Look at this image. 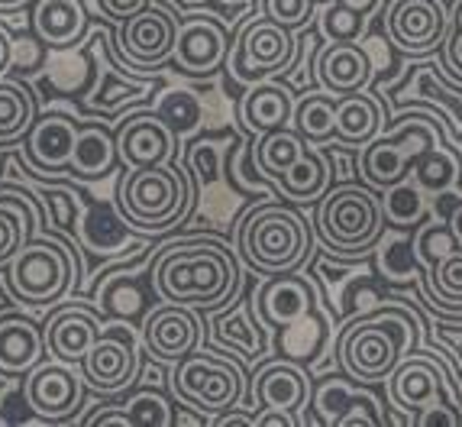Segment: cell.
<instances>
[{"instance_id": "cell-45", "label": "cell", "mask_w": 462, "mask_h": 427, "mask_svg": "<svg viewBox=\"0 0 462 427\" xmlns=\"http://www.w3.org/2000/svg\"><path fill=\"white\" fill-rule=\"evenodd\" d=\"M49 201H52V218L55 227H62V230H75V218H78V204H75V194L71 191H55L49 194Z\"/></svg>"}, {"instance_id": "cell-38", "label": "cell", "mask_w": 462, "mask_h": 427, "mask_svg": "<svg viewBox=\"0 0 462 427\" xmlns=\"http://www.w3.org/2000/svg\"><path fill=\"white\" fill-rule=\"evenodd\" d=\"M456 175H459V159L443 146L433 149V153H427L424 159L414 165L417 185L430 188V191H447V188L456 181Z\"/></svg>"}, {"instance_id": "cell-3", "label": "cell", "mask_w": 462, "mask_h": 427, "mask_svg": "<svg viewBox=\"0 0 462 427\" xmlns=\"http://www.w3.org/2000/svg\"><path fill=\"white\" fill-rule=\"evenodd\" d=\"M310 246L314 230L288 198L255 204L236 230V253L259 275L294 272L308 263Z\"/></svg>"}, {"instance_id": "cell-27", "label": "cell", "mask_w": 462, "mask_h": 427, "mask_svg": "<svg viewBox=\"0 0 462 427\" xmlns=\"http://www.w3.org/2000/svg\"><path fill=\"white\" fill-rule=\"evenodd\" d=\"M388 116L385 107L375 94L356 91L346 97H337V143L339 146L363 149L365 143H372L378 133L385 130Z\"/></svg>"}, {"instance_id": "cell-22", "label": "cell", "mask_w": 462, "mask_h": 427, "mask_svg": "<svg viewBox=\"0 0 462 427\" xmlns=\"http://www.w3.org/2000/svg\"><path fill=\"white\" fill-rule=\"evenodd\" d=\"M78 140V120L69 114H46L32 120L23 140L26 165L46 175H69L71 153Z\"/></svg>"}, {"instance_id": "cell-49", "label": "cell", "mask_w": 462, "mask_h": 427, "mask_svg": "<svg viewBox=\"0 0 462 427\" xmlns=\"http://www.w3.org/2000/svg\"><path fill=\"white\" fill-rule=\"evenodd\" d=\"M10 62H14V42H10L7 30L0 26V78H4V71L10 69Z\"/></svg>"}, {"instance_id": "cell-4", "label": "cell", "mask_w": 462, "mask_h": 427, "mask_svg": "<svg viewBox=\"0 0 462 427\" xmlns=\"http://www.w3.org/2000/svg\"><path fill=\"white\" fill-rule=\"evenodd\" d=\"M191 208V179L175 162L126 169L116 185V214L139 233H165L171 227H181Z\"/></svg>"}, {"instance_id": "cell-29", "label": "cell", "mask_w": 462, "mask_h": 427, "mask_svg": "<svg viewBox=\"0 0 462 427\" xmlns=\"http://www.w3.org/2000/svg\"><path fill=\"white\" fill-rule=\"evenodd\" d=\"M39 39L49 49H71L88 30V14L81 0H39L32 14Z\"/></svg>"}, {"instance_id": "cell-41", "label": "cell", "mask_w": 462, "mask_h": 427, "mask_svg": "<svg viewBox=\"0 0 462 427\" xmlns=\"http://www.w3.org/2000/svg\"><path fill=\"white\" fill-rule=\"evenodd\" d=\"M107 88H97L91 97V104L97 110H107V114H114V110H120V104H130L136 101V97H143V94L149 91V85H139V81H116V75H107Z\"/></svg>"}, {"instance_id": "cell-20", "label": "cell", "mask_w": 462, "mask_h": 427, "mask_svg": "<svg viewBox=\"0 0 462 427\" xmlns=\"http://www.w3.org/2000/svg\"><path fill=\"white\" fill-rule=\"evenodd\" d=\"M310 392L314 385L308 369L285 357L263 363L249 379V402L255 412H288L300 418L310 402Z\"/></svg>"}, {"instance_id": "cell-56", "label": "cell", "mask_w": 462, "mask_h": 427, "mask_svg": "<svg viewBox=\"0 0 462 427\" xmlns=\"http://www.w3.org/2000/svg\"><path fill=\"white\" fill-rule=\"evenodd\" d=\"M459 4H462V0H456V7H459Z\"/></svg>"}, {"instance_id": "cell-36", "label": "cell", "mask_w": 462, "mask_h": 427, "mask_svg": "<svg viewBox=\"0 0 462 427\" xmlns=\"http://www.w3.org/2000/svg\"><path fill=\"white\" fill-rule=\"evenodd\" d=\"M100 304H104L110 318L130 320L146 311V295L139 292L133 275H116V279H107V285L100 288Z\"/></svg>"}, {"instance_id": "cell-35", "label": "cell", "mask_w": 462, "mask_h": 427, "mask_svg": "<svg viewBox=\"0 0 462 427\" xmlns=\"http://www.w3.org/2000/svg\"><path fill=\"white\" fill-rule=\"evenodd\" d=\"M126 414L139 427H175V402L159 388H136L124 402Z\"/></svg>"}, {"instance_id": "cell-33", "label": "cell", "mask_w": 462, "mask_h": 427, "mask_svg": "<svg viewBox=\"0 0 462 427\" xmlns=\"http://www.w3.org/2000/svg\"><path fill=\"white\" fill-rule=\"evenodd\" d=\"M32 120H36V104H32L30 88L0 78V143L26 136Z\"/></svg>"}, {"instance_id": "cell-57", "label": "cell", "mask_w": 462, "mask_h": 427, "mask_svg": "<svg viewBox=\"0 0 462 427\" xmlns=\"http://www.w3.org/2000/svg\"><path fill=\"white\" fill-rule=\"evenodd\" d=\"M224 4H233V0H224Z\"/></svg>"}, {"instance_id": "cell-52", "label": "cell", "mask_w": 462, "mask_h": 427, "mask_svg": "<svg viewBox=\"0 0 462 427\" xmlns=\"http://www.w3.org/2000/svg\"><path fill=\"white\" fill-rule=\"evenodd\" d=\"M26 0H0V10H20Z\"/></svg>"}, {"instance_id": "cell-51", "label": "cell", "mask_w": 462, "mask_h": 427, "mask_svg": "<svg viewBox=\"0 0 462 427\" xmlns=\"http://www.w3.org/2000/svg\"><path fill=\"white\" fill-rule=\"evenodd\" d=\"M346 7H353V10H359V14H375L378 7H382V0H343Z\"/></svg>"}, {"instance_id": "cell-2", "label": "cell", "mask_w": 462, "mask_h": 427, "mask_svg": "<svg viewBox=\"0 0 462 427\" xmlns=\"http://www.w3.org/2000/svg\"><path fill=\"white\" fill-rule=\"evenodd\" d=\"M420 340V318L404 304L385 302L339 330L337 359L353 382L378 385Z\"/></svg>"}, {"instance_id": "cell-43", "label": "cell", "mask_w": 462, "mask_h": 427, "mask_svg": "<svg viewBox=\"0 0 462 427\" xmlns=\"http://www.w3.org/2000/svg\"><path fill=\"white\" fill-rule=\"evenodd\" d=\"M100 10V16L104 20H110V23H126V20H133L136 14H143L146 7H152V4H159V0H94Z\"/></svg>"}, {"instance_id": "cell-18", "label": "cell", "mask_w": 462, "mask_h": 427, "mask_svg": "<svg viewBox=\"0 0 462 427\" xmlns=\"http://www.w3.org/2000/svg\"><path fill=\"white\" fill-rule=\"evenodd\" d=\"M116 153L124 169L175 162L178 133L159 110H133L116 124Z\"/></svg>"}, {"instance_id": "cell-53", "label": "cell", "mask_w": 462, "mask_h": 427, "mask_svg": "<svg viewBox=\"0 0 462 427\" xmlns=\"http://www.w3.org/2000/svg\"><path fill=\"white\" fill-rule=\"evenodd\" d=\"M7 292H10V288H7ZM7 292H4V285H0V311H7V308H10V302H16L14 295L7 298Z\"/></svg>"}, {"instance_id": "cell-7", "label": "cell", "mask_w": 462, "mask_h": 427, "mask_svg": "<svg viewBox=\"0 0 462 427\" xmlns=\"http://www.w3.org/2000/svg\"><path fill=\"white\" fill-rule=\"evenodd\" d=\"M443 146L439 124L427 114H404L398 120H388L385 133L359 149V179L375 191L398 185L408 179L427 153Z\"/></svg>"}, {"instance_id": "cell-37", "label": "cell", "mask_w": 462, "mask_h": 427, "mask_svg": "<svg viewBox=\"0 0 462 427\" xmlns=\"http://www.w3.org/2000/svg\"><path fill=\"white\" fill-rule=\"evenodd\" d=\"M365 32V14L346 7L343 0H327L320 10V36L327 42H359Z\"/></svg>"}, {"instance_id": "cell-32", "label": "cell", "mask_w": 462, "mask_h": 427, "mask_svg": "<svg viewBox=\"0 0 462 427\" xmlns=\"http://www.w3.org/2000/svg\"><path fill=\"white\" fill-rule=\"evenodd\" d=\"M310 143L300 136L294 126H285V130H272V133H263L259 143L253 149V162H255V172L263 175V179H282L294 162H298L304 149Z\"/></svg>"}, {"instance_id": "cell-46", "label": "cell", "mask_w": 462, "mask_h": 427, "mask_svg": "<svg viewBox=\"0 0 462 427\" xmlns=\"http://www.w3.org/2000/svg\"><path fill=\"white\" fill-rule=\"evenodd\" d=\"M210 424L214 427H259V412H255V408H239V404H233L226 412L214 414Z\"/></svg>"}, {"instance_id": "cell-30", "label": "cell", "mask_w": 462, "mask_h": 427, "mask_svg": "<svg viewBox=\"0 0 462 427\" xmlns=\"http://www.w3.org/2000/svg\"><path fill=\"white\" fill-rule=\"evenodd\" d=\"M217 340L224 347L236 349L239 357L246 359H259L265 349V337H263V320L255 314L253 302H239L233 304L226 314L217 318Z\"/></svg>"}, {"instance_id": "cell-44", "label": "cell", "mask_w": 462, "mask_h": 427, "mask_svg": "<svg viewBox=\"0 0 462 427\" xmlns=\"http://www.w3.org/2000/svg\"><path fill=\"white\" fill-rule=\"evenodd\" d=\"M78 424H85V427H97V424H133L130 414H126L124 402H116V404H100V408H94L91 414H85V418L78 421Z\"/></svg>"}, {"instance_id": "cell-13", "label": "cell", "mask_w": 462, "mask_h": 427, "mask_svg": "<svg viewBox=\"0 0 462 427\" xmlns=\"http://www.w3.org/2000/svg\"><path fill=\"white\" fill-rule=\"evenodd\" d=\"M453 376L443 366L439 357H430V353H414L411 349L408 357L401 359L398 369L385 379L388 385V398L398 408L404 418H414L420 408L433 402H459L462 404V392H453Z\"/></svg>"}, {"instance_id": "cell-47", "label": "cell", "mask_w": 462, "mask_h": 427, "mask_svg": "<svg viewBox=\"0 0 462 427\" xmlns=\"http://www.w3.org/2000/svg\"><path fill=\"white\" fill-rule=\"evenodd\" d=\"M443 65L462 85V30H456V26L449 30L447 42H443Z\"/></svg>"}, {"instance_id": "cell-25", "label": "cell", "mask_w": 462, "mask_h": 427, "mask_svg": "<svg viewBox=\"0 0 462 427\" xmlns=\"http://www.w3.org/2000/svg\"><path fill=\"white\" fill-rule=\"evenodd\" d=\"M46 337L42 324L26 314H4L0 318V373L26 376L46 359Z\"/></svg>"}, {"instance_id": "cell-26", "label": "cell", "mask_w": 462, "mask_h": 427, "mask_svg": "<svg viewBox=\"0 0 462 427\" xmlns=\"http://www.w3.org/2000/svg\"><path fill=\"white\" fill-rule=\"evenodd\" d=\"M116 165H120L116 133L107 124H78V140L69 162V175H75L81 181H97L107 179Z\"/></svg>"}, {"instance_id": "cell-8", "label": "cell", "mask_w": 462, "mask_h": 427, "mask_svg": "<svg viewBox=\"0 0 462 427\" xmlns=\"http://www.w3.org/2000/svg\"><path fill=\"white\" fill-rule=\"evenodd\" d=\"M169 382L178 402L194 404L208 418L239 404L243 395H246V376H243V369L230 357L204 353V349H194L191 357L178 359Z\"/></svg>"}, {"instance_id": "cell-1", "label": "cell", "mask_w": 462, "mask_h": 427, "mask_svg": "<svg viewBox=\"0 0 462 427\" xmlns=\"http://www.w3.org/2000/svg\"><path fill=\"white\" fill-rule=\"evenodd\" d=\"M149 279H152V292L159 302L210 311L230 304L243 282V269H239L236 253L226 243L185 240L171 243L155 256Z\"/></svg>"}, {"instance_id": "cell-11", "label": "cell", "mask_w": 462, "mask_h": 427, "mask_svg": "<svg viewBox=\"0 0 462 427\" xmlns=\"http://www.w3.org/2000/svg\"><path fill=\"white\" fill-rule=\"evenodd\" d=\"M88 395L81 369L62 359H42V363L23 376V402L39 421L62 424L81 412Z\"/></svg>"}, {"instance_id": "cell-23", "label": "cell", "mask_w": 462, "mask_h": 427, "mask_svg": "<svg viewBox=\"0 0 462 427\" xmlns=\"http://www.w3.org/2000/svg\"><path fill=\"white\" fill-rule=\"evenodd\" d=\"M324 91L346 97V94L365 91L372 81V59L359 42H327L317 52L314 65Z\"/></svg>"}, {"instance_id": "cell-10", "label": "cell", "mask_w": 462, "mask_h": 427, "mask_svg": "<svg viewBox=\"0 0 462 427\" xmlns=\"http://www.w3.org/2000/svg\"><path fill=\"white\" fill-rule=\"evenodd\" d=\"M85 376L88 392L104 398H114L139 379V343L130 324H110L100 330V337L91 343L85 359L78 363Z\"/></svg>"}, {"instance_id": "cell-50", "label": "cell", "mask_w": 462, "mask_h": 427, "mask_svg": "<svg viewBox=\"0 0 462 427\" xmlns=\"http://www.w3.org/2000/svg\"><path fill=\"white\" fill-rule=\"evenodd\" d=\"M447 224H449V230H453L456 243H459V246H462V201L456 204L453 210H449V220H447Z\"/></svg>"}, {"instance_id": "cell-48", "label": "cell", "mask_w": 462, "mask_h": 427, "mask_svg": "<svg viewBox=\"0 0 462 427\" xmlns=\"http://www.w3.org/2000/svg\"><path fill=\"white\" fill-rule=\"evenodd\" d=\"M298 427L300 418L298 414H288V412H259V427Z\"/></svg>"}, {"instance_id": "cell-19", "label": "cell", "mask_w": 462, "mask_h": 427, "mask_svg": "<svg viewBox=\"0 0 462 427\" xmlns=\"http://www.w3.org/2000/svg\"><path fill=\"white\" fill-rule=\"evenodd\" d=\"M310 412H314L317 424L327 427H385L388 418L382 412L378 398L359 382L339 379V376H327L314 385L310 392Z\"/></svg>"}, {"instance_id": "cell-21", "label": "cell", "mask_w": 462, "mask_h": 427, "mask_svg": "<svg viewBox=\"0 0 462 427\" xmlns=\"http://www.w3.org/2000/svg\"><path fill=\"white\" fill-rule=\"evenodd\" d=\"M104 330V320L94 308L88 304H62L49 314L42 324V337H46V353L52 359L78 366L91 349V343Z\"/></svg>"}, {"instance_id": "cell-31", "label": "cell", "mask_w": 462, "mask_h": 427, "mask_svg": "<svg viewBox=\"0 0 462 427\" xmlns=\"http://www.w3.org/2000/svg\"><path fill=\"white\" fill-rule=\"evenodd\" d=\"M294 130L310 143V146H327L337 140V94L330 91H308L294 104Z\"/></svg>"}, {"instance_id": "cell-17", "label": "cell", "mask_w": 462, "mask_h": 427, "mask_svg": "<svg viewBox=\"0 0 462 427\" xmlns=\"http://www.w3.org/2000/svg\"><path fill=\"white\" fill-rule=\"evenodd\" d=\"M317 292L310 279L298 275V272H278V275H265L253 292V308L263 320V327L282 334L288 327L304 324L308 318L320 314L317 308Z\"/></svg>"}, {"instance_id": "cell-14", "label": "cell", "mask_w": 462, "mask_h": 427, "mask_svg": "<svg viewBox=\"0 0 462 427\" xmlns=\"http://www.w3.org/2000/svg\"><path fill=\"white\" fill-rule=\"evenodd\" d=\"M139 340L143 349L155 363H171L191 357L194 349H200L204 340V320H200V311L191 304H175L162 302L155 304L152 311H146L143 327H139Z\"/></svg>"}, {"instance_id": "cell-34", "label": "cell", "mask_w": 462, "mask_h": 427, "mask_svg": "<svg viewBox=\"0 0 462 427\" xmlns=\"http://www.w3.org/2000/svg\"><path fill=\"white\" fill-rule=\"evenodd\" d=\"M382 214H385V227H398V230L417 227L427 218V201L420 185L404 179L398 185L385 188L382 191Z\"/></svg>"}, {"instance_id": "cell-54", "label": "cell", "mask_w": 462, "mask_h": 427, "mask_svg": "<svg viewBox=\"0 0 462 427\" xmlns=\"http://www.w3.org/2000/svg\"><path fill=\"white\" fill-rule=\"evenodd\" d=\"M453 26H456V30H462V4L453 10Z\"/></svg>"}, {"instance_id": "cell-39", "label": "cell", "mask_w": 462, "mask_h": 427, "mask_svg": "<svg viewBox=\"0 0 462 427\" xmlns=\"http://www.w3.org/2000/svg\"><path fill=\"white\" fill-rule=\"evenodd\" d=\"M314 4L317 0H263V16H269L278 26H285V30L294 32L310 23Z\"/></svg>"}, {"instance_id": "cell-12", "label": "cell", "mask_w": 462, "mask_h": 427, "mask_svg": "<svg viewBox=\"0 0 462 427\" xmlns=\"http://www.w3.org/2000/svg\"><path fill=\"white\" fill-rule=\"evenodd\" d=\"M453 30L447 0H392L385 10V36L404 55H430L443 49Z\"/></svg>"}, {"instance_id": "cell-6", "label": "cell", "mask_w": 462, "mask_h": 427, "mask_svg": "<svg viewBox=\"0 0 462 427\" xmlns=\"http://www.w3.org/2000/svg\"><path fill=\"white\" fill-rule=\"evenodd\" d=\"M81 259L69 240L36 233L7 263V288L20 304L49 308L59 304L71 288L81 285Z\"/></svg>"}, {"instance_id": "cell-28", "label": "cell", "mask_w": 462, "mask_h": 427, "mask_svg": "<svg viewBox=\"0 0 462 427\" xmlns=\"http://www.w3.org/2000/svg\"><path fill=\"white\" fill-rule=\"evenodd\" d=\"M275 185L282 198H288L291 204H317L333 185V162L324 149L308 146L298 162L282 179H275Z\"/></svg>"}, {"instance_id": "cell-16", "label": "cell", "mask_w": 462, "mask_h": 427, "mask_svg": "<svg viewBox=\"0 0 462 427\" xmlns=\"http://www.w3.org/2000/svg\"><path fill=\"white\" fill-rule=\"evenodd\" d=\"M178 20L181 16L152 4V7L136 14L133 20L120 23V32H116V52H120V59L130 69L139 71L162 69L165 62H171V52H175Z\"/></svg>"}, {"instance_id": "cell-24", "label": "cell", "mask_w": 462, "mask_h": 427, "mask_svg": "<svg viewBox=\"0 0 462 427\" xmlns=\"http://www.w3.org/2000/svg\"><path fill=\"white\" fill-rule=\"evenodd\" d=\"M294 91L275 78H265V81H255L249 85V91L243 94V104H239V116L246 130H253L255 136L272 130H285L294 120Z\"/></svg>"}, {"instance_id": "cell-55", "label": "cell", "mask_w": 462, "mask_h": 427, "mask_svg": "<svg viewBox=\"0 0 462 427\" xmlns=\"http://www.w3.org/2000/svg\"><path fill=\"white\" fill-rule=\"evenodd\" d=\"M7 424H14V418H7V414L0 412V427H7Z\"/></svg>"}, {"instance_id": "cell-15", "label": "cell", "mask_w": 462, "mask_h": 427, "mask_svg": "<svg viewBox=\"0 0 462 427\" xmlns=\"http://www.w3.org/2000/svg\"><path fill=\"white\" fill-rule=\"evenodd\" d=\"M230 30L214 14H191L178 20L171 65L188 78H210L230 59Z\"/></svg>"}, {"instance_id": "cell-9", "label": "cell", "mask_w": 462, "mask_h": 427, "mask_svg": "<svg viewBox=\"0 0 462 427\" xmlns=\"http://www.w3.org/2000/svg\"><path fill=\"white\" fill-rule=\"evenodd\" d=\"M294 59H298V39H294V32L278 26L269 16H255L236 36L226 65H230V75L236 81L255 85V81L291 71Z\"/></svg>"}, {"instance_id": "cell-5", "label": "cell", "mask_w": 462, "mask_h": 427, "mask_svg": "<svg viewBox=\"0 0 462 427\" xmlns=\"http://www.w3.org/2000/svg\"><path fill=\"white\" fill-rule=\"evenodd\" d=\"M320 240L333 249V259H363L385 233V214L375 188L359 181L330 185V191L317 201L314 220Z\"/></svg>"}, {"instance_id": "cell-40", "label": "cell", "mask_w": 462, "mask_h": 427, "mask_svg": "<svg viewBox=\"0 0 462 427\" xmlns=\"http://www.w3.org/2000/svg\"><path fill=\"white\" fill-rule=\"evenodd\" d=\"M159 114L165 116L171 124V130L181 136V133L194 130L200 120V107H198V97H194L191 91H171L169 94V101L159 107Z\"/></svg>"}, {"instance_id": "cell-42", "label": "cell", "mask_w": 462, "mask_h": 427, "mask_svg": "<svg viewBox=\"0 0 462 427\" xmlns=\"http://www.w3.org/2000/svg\"><path fill=\"white\" fill-rule=\"evenodd\" d=\"M417 75H414V94H430V91H437V97L443 101V107L449 110V116L456 120V126L462 130V97H456L449 88H443L439 85V78L433 75V69L430 65H420V69H414ZM433 97V101H437Z\"/></svg>"}]
</instances>
